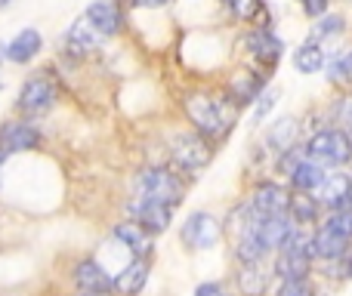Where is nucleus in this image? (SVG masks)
Wrapping results in <instances>:
<instances>
[{"mask_svg": "<svg viewBox=\"0 0 352 296\" xmlns=\"http://www.w3.org/2000/svg\"><path fill=\"white\" fill-rule=\"evenodd\" d=\"M188 124L195 127V133L204 136L207 142L226 139L235 130L238 109L232 105L229 96H210V93H188L182 99Z\"/></svg>", "mask_w": 352, "mask_h": 296, "instance_id": "f257e3e1", "label": "nucleus"}, {"mask_svg": "<svg viewBox=\"0 0 352 296\" xmlns=\"http://www.w3.org/2000/svg\"><path fill=\"white\" fill-rule=\"evenodd\" d=\"M306 157L322 163L324 170H343L352 163V136L340 127H322L303 142Z\"/></svg>", "mask_w": 352, "mask_h": 296, "instance_id": "f03ea898", "label": "nucleus"}, {"mask_svg": "<svg viewBox=\"0 0 352 296\" xmlns=\"http://www.w3.org/2000/svg\"><path fill=\"white\" fill-rule=\"evenodd\" d=\"M133 198L158 201V204H167L176 210L186 198V182L179 179V173L167 167H146L133 182Z\"/></svg>", "mask_w": 352, "mask_h": 296, "instance_id": "7ed1b4c3", "label": "nucleus"}, {"mask_svg": "<svg viewBox=\"0 0 352 296\" xmlns=\"http://www.w3.org/2000/svg\"><path fill=\"white\" fill-rule=\"evenodd\" d=\"M170 157H173L176 170H182L186 176H201L207 167H210L213 148L204 136H198L195 130H186V133H173Z\"/></svg>", "mask_w": 352, "mask_h": 296, "instance_id": "20e7f679", "label": "nucleus"}, {"mask_svg": "<svg viewBox=\"0 0 352 296\" xmlns=\"http://www.w3.org/2000/svg\"><path fill=\"white\" fill-rule=\"evenodd\" d=\"M219 238H223V223L207 210H192L186 216V223H182V231H179L182 247L195 250V253L217 247Z\"/></svg>", "mask_w": 352, "mask_h": 296, "instance_id": "39448f33", "label": "nucleus"}, {"mask_svg": "<svg viewBox=\"0 0 352 296\" xmlns=\"http://www.w3.org/2000/svg\"><path fill=\"white\" fill-rule=\"evenodd\" d=\"M244 204L250 207L260 216H275V213H287V204H291V188L281 185L275 179H260L250 194L244 198Z\"/></svg>", "mask_w": 352, "mask_h": 296, "instance_id": "423d86ee", "label": "nucleus"}, {"mask_svg": "<svg viewBox=\"0 0 352 296\" xmlns=\"http://www.w3.org/2000/svg\"><path fill=\"white\" fill-rule=\"evenodd\" d=\"M244 47H248L250 59H256V65H266L269 71L278 65L287 49L285 41H281L272 28H250V34L244 37Z\"/></svg>", "mask_w": 352, "mask_h": 296, "instance_id": "0eeeda50", "label": "nucleus"}, {"mask_svg": "<svg viewBox=\"0 0 352 296\" xmlns=\"http://www.w3.org/2000/svg\"><path fill=\"white\" fill-rule=\"evenodd\" d=\"M349 194H352V173H343V170H328L324 182L316 188V201L324 213L349 207Z\"/></svg>", "mask_w": 352, "mask_h": 296, "instance_id": "6e6552de", "label": "nucleus"}, {"mask_svg": "<svg viewBox=\"0 0 352 296\" xmlns=\"http://www.w3.org/2000/svg\"><path fill=\"white\" fill-rule=\"evenodd\" d=\"M127 210L133 213V223H140L148 235H161V231L170 229L173 223V207L167 204H158V201H142V198H133L127 204Z\"/></svg>", "mask_w": 352, "mask_h": 296, "instance_id": "1a4fd4ad", "label": "nucleus"}, {"mask_svg": "<svg viewBox=\"0 0 352 296\" xmlns=\"http://www.w3.org/2000/svg\"><path fill=\"white\" fill-rule=\"evenodd\" d=\"M56 102V84L50 78H31L19 90V109L28 115H41Z\"/></svg>", "mask_w": 352, "mask_h": 296, "instance_id": "9d476101", "label": "nucleus"}, {"mask_svg": "<svg viewBox=\"0 0 352 296\" xmlns=\"http://www.w3.org/2000/svg\"><path fill=\"white\" fill-rule=\"evenodd\" d=\"M316 260L303 250H278L272 262V275L278 281H294V278H312Z\"/></svg>", "mask_w": 352, "mask_h": 296, "instance_id": "9b49d317", "label": "nucleus"}, {"mask_svg": "<svg viewBox=\"0 0 352 296\" xmlns=\"http://www.w3.org/2000/svg\"><path fill=\"white\" fill-rule=\"evenodd\" d=\"M84 19L90 22V28L96 31L99 37H115L124 25L121 10H118V3H111V0H93V3L87 6Z\"/></svg>", "mask_w": 352, "mask_h": 296, "instance_id": "f8f14e48", "label": "nucleus"}, {"mask_svg": "<svg viewBox=\"0 0 352 296\" xmlns=\"http://www.w3.org/2000/svg\"><path fill=\"white\" fill-rule=\"evenodd\" d=\"M266 80H269V74H260V71L232 74V84H229L232 105H235V109H248V105H254L256 96L266 90Z\"/></svg>", "mask_w": 352, "mask_h": 296, "instance_id": "ddd939ff", "label": "nucleus"}, {"mask_svg": "<svg viewBox=\"0 0 352 296\" xmlns=\"http://www.w3.org/2000/svg\"><path fill=\"white\" fill-rule=\"evenodd\" d=\"M41 146V133L31 127L28 121H10L0 127V151L12 155V151H31Z\"/></svg>", "mask_w": 352, "mask_h": 296, "instance_id": "4468645a", "label": "nucleus"}, {"mask_svg": "<svg viewBox=\"0 0 352 296\" xmlns=\"http://www.w3.org/2000/svg\"><path fill=\"white\" fill-rule=\"evenodd\" d=\"M349 253V241L334 231H328L324 225L312 229V260L316 262H340Z\"/></svg>", "mask_w": 352, "mask_h": 296, "instance_id": "2eb2a0df", "label": "nucleus"}, {"mask_svg": "<svg viewBox=\"0 0 352 296\" xmlns=\"http://www.w3.org/2000/svg\"><path fill=\"white\" fill-rule=\"evenodd\" d=\"M74 284L84 293H109L115 287V278L109 275V269L99 260H84L74 269Z\"/></svg>", "mask_w": 352, "mask_h": 296, "instance_id": "dca6fc26", "label": "nucleus"}, {"mask_svg": "<svg viewBox=\"0 0 352 296\" xmlns=\"http://www.w3.org/2000/svg\"><path fill=\"white\" fill-rule=\"evenodd\" d=\"M235 287L241 296H266L272 287V266L256 262V266H238Z\"/></svg>", "mask_w": 352, "mask_h": 296, "instance_id": "f3484780", "label": "nucleus"}, {"mask_svg": "<svg viewBox=\"0 0 352 296\" xmlns=\"http://www.w3.org/2000/svg\"><path fill=\"white\" fill-rule=\"evenodd\" d=\"M232 19L238 25H250V28H272V12H269L266 0H226Z\"/></svg>", "mask_w": 352, "mask_h": 296, "instance_id": "a211bd4d", "label": "nucleus"}, {"mask_svg": "<svg viewBox=\"0 0 352 296\" xmlns=\"http://www.w3.org/2000/svg\"><path fill=\"white\" fill-rule=\"evenodd\" d=\"M300 146V124H297V117H278L275 124H269V130H266V148L269 151H275V157L278 155H285V151H291V148H297Z\"/></svg>", "mask_w": 352, "mask_h": 296, "instance_id": "6ab92c4d", "label": "nucleus"}, {"mask_svg": "<svg viewBox=\"0 0 352 296\" xmlns=\"http://www.w3.org/2000/svg\"><path fill=\"white\" fill-rule=\"evenodd\" d=\"M115 238L121 241V247L130 250L133 260H148V253H152V235H148L140 223H133V219L118 223L115 225Z\"/></svg>", "mask_w": 352, "mask_h": 296, "instance_id": "aec40b11", "label": "nucleus"}, {"mask_svg": "<svg viewBox=\"0 0 352 296\" xmlns=\"http://www.w3.org/2000/svg\"><path fill=\"white\" fill-rule=\"evenodd\" d=\"M232 256H235L238 266H256V262H266L269 256V247L263 244V238L256 231L244 229L241 235H235V244H232Z\"/></svg>", "mask_w": 352, "mask_h": 296, "instance_id": "412c9836", "label": "nucleus"}, {"mask_svg": "<svg viewBox=\"0 0 352 296\" xmlns=\"http://www.w3.org/2000/svg\"><path fill=\"white\" fill-rule=\"evenodd\" d=\"M99 41H102V37L90 28V22L78 19V22L65 31V53L74 56V59H84V56H90L93 49L99 47Z\"/></svg>", "mask_w": 352, "mask_h": 296, "instance_id": "4be33fe9", "label": "nucleus"}, {"mask_svg": "<svg viewBox=\"0 0 352 296\" xmlns=\"http://www.w3.org/2000/svg\"><path fill=\"white\" fill-rule=\"evenodd\" d=\"M324 176H328V170L322 163H316L312 157H303L297 163V170L287 176V188L291 192H303V194H316V188L324 182Z\"/></svg>", "mask_w": 352, "mask_h": 296, "instance_id": "5701e85b", "label": "nucleus"}, {"mask_svg": "<svg viewBox=\"0 0 352 296\" xmlns=\"http://www.w3.org/2000/svg\"><path fill=\"white\" fill-rule=\"evenodd\" d=\"M287 216L294 219V225H303V229H316L322 223L324 210L318 207L316 194H303V192H291V204H287Z\"/></svg>", "mask_w": 352, "mask_h": 296, "instance_id": "b1692460", "label": "nucleus"}, {"mask_svg": "<svg viewBox=\"0 0 352 296\" xmlns=\"http://www.w3.org/2000/svg\"><path fill=\"white\" fill-rule=\"evenodd\" d=\"M41 49H43L41 34H37L34 28H22L10 43H6V59L16 62V65H25V62H31Z\"/></svg>", "mask_w": 352, "mask_h": 296, "instance_id": "393cba45", "label": "nucleus"}, {"mask_svg": "<svg viewBox=\"0 0 352 296\" xmlns=\"http://www.w3.org/2000/svg\"><path fill=\"white\" fill-rule=\"evenodd\" d=\"M148 281V260H130L115 275V291L121 296H136Z\"/></svg>", "mask_w": 352, "mask_h": 296, "instance_id": "a878e982", "label": "nucleus"}, {"mask_svg": "<svg viewBox=\"0 0 352 296\" xmlns=\"http://www.w3.org/2000/svg\"><path fill=\"white\" fill-rule=\"evenodd\" d=\"M294 68H297L300 74H318L324 65H328V53H324L322 43L316 41H303L297 49H294Z\"/></svg>", "mask_w": 352, "mask_h": 296, "instance_id": "bb28decb", "label": "nucleus"}, {"mask_svg": "<svg viewBox=\"0 0 352 296\" xmlns=\"http://www.w3.org/2000/svg\"><path fill=\"white\" fill-rule=\"evenodd\" d=\"M343 31H346V19L340 12H328V16L316 19V25L309 31V41L322 43V41H331V37H340Z\"/></svg>", "mask_w": 352, "mask_h": 296, "instance_id": "cd10ccee", "label": "nucleus"}, {"mask_svg": "<svg viewBox=\"0 0 352 296\" xmlns=\"http://www.w3.org/2000/svg\"><path fill=\"white\" fill-rule=\"evenodd\" d=\"M328 231H334V235L346 238V241L352 244V207H343V210H331L322 216V223Z\"/></svg>", "mask_w": 352, "mask_h": 296, "instance_id": "c85d7f7f", "label": "nucleus"}, {"mask_svg": "<svg viewBox=\"0 0 352 296\" xmlns=\"http://www.w3.org/2000/svg\"><path fill=\"white\" fill-rule=\"evenodd\" d=\"M324 68H328V80H334V84H352V47L337 53Z\"/></svg>", "mask_w": 352, "mask_h": 296, "instance_id": "c756f323", "label": "nucleus"}, {"mask_svg": "<svg viewBox=\"0 0 352 296\" xmlns=\"http://www.w3.org/2000/svg\"><path fill=\"white\" fill-rule=\"evenodd\" d=\"M275 296H316V284L312 278H294V281H278L275 284Z\"/></svg>", "mask_w": 352, "mask_h": 296, "instance_id": "7c9ffc66", "label": "nucleus"}, {"mask_svg": "<svg viewBox=\"0 0 352 296\" xmlns=\"http://www.w3.org/2000/svg\"><path fill=\"white\" fill-rule=\"evenodd\" d=\"M275 102H278V90L275 87H266V90L256 96L254 109H250V117H254V124H263L269 117V111L275 109Z\"/></svg>", "mask_w": 352, "mask_h": 296, "instance_id": "2f4dec72", "label": "nucleus"}, {"mask_svg": "<svg viewBox=\"0 0 352 296\" xmlns=\"http://www.w3.org/2000/svg\"><path fill=\"white\" fill-rule=\"evenodd\" d=\"M331 117H334V124L340 130H346L352 133V93H343L340 99L334 102V111H331Z\"/></svg>", "mask_w": 352, "mask_h": 296, "instance_id": "473e14b6", "label": "nucleus"}, {"mask_svg": "<svg viewBox=\"0 0 352 296\" xmlns=\"http://www.w3.org/2000/svg\"><path fill=\"white\" fill-rule=\"evenodd\" d=\"M306 157V148L303 146H297V148H291V151H285V155H278V161H275V173H281L287 179V176L297 170V163Z\"/></svg>", "mask_w": 352, "mask_h": 296, "instance_id": "72a5a7b5", "label": "nucleus"}, {"mask_svg": "<svg viewBox=\"0 0 352 296\" xmlns=\"http://www.w3.org/2000/svg\"><path fill=\"white\" fill-rule=\"evenodd\" d=\"M300 3H303V12L309 19H322L331 12V0H300Z\"/></svg>", "mask_w": 352, "mask_h": 296, "instance_id": "f704fd0d", "label": "nucleus"}, {"mask_svg": "<svg viewBox=\"0 0 352 296\" xmlns=\"http://www.w3.org/2000/svg\"><path fill=\"white\" fill-rule=\"evenodd\" d=\"M195 296H232L226 291V284H219V281H204V284L195 287Z\"/></svg>", "mask_w": 352, "mask_h": 296, "instance_id": "c9c22d12", "label": "nucleus"}, {"mask_svg": "<svg viewBox=\"0 0 352 296\" xmlns=\"http://www.w3.org/2000/svg\"><path fill=\"white\" fill-rule=\"evenodd\" d=\"M343 278L352 281V247H349V253L343 256Z\"/></svg>", "mask_w": 352, "mask_h": 296, "instance_id": "e433bc0d", "label": "nucleus"}, {"mask_svg": "<svg viewBox=\"0 0 352 296\" xmlns=\"http://www.w3.org/2000/svg\"><path fill=\"white\" fill-rule=\"evenodd\" d=\"M133 3L136 6H152L155 10V6H164V3H170V0H133Z\"/></svg>", "mask_w": 352, "mask_h": 296, "instance_id": "4c0bfd02", "label": "nucleus"}, {"mask_svg": "<svg viewBox=\"0 0 352 296\" xmlns=\"http://www.w3.org/2000/svg\"><path fill=\"white\" fill-rule=\"evenodd\" d=\"M84 296H109V293H84Z\"/></svg>", "mask_w": 352, "mask_h": 296, "instance_id": "58836bf2", "label": "nucleus"}, {"mask_svg": "<svg viewBox=\"0 0 352 296\" xmlns=\"http://www.w3.org/2000/svg\"><path fill=\"white\" fill-rule=\"evenodd\" d=\"M3 157H6V155H3V151H0V163H3Z\"/></svg>", "mask_w": 352, "mask_h": 296, "instance_id": "ea45409f", "label": "nucleus"}, {"mask_svg": "<svg viewBox=\"0 0 352 296\" xmlns=\"http://www.w3.org/2000/svg\"><path fill=\"white\" fill-rule=\"evenodd\" d=\"M349 207H352V194H349Z\"/></svg>", "mask_w": 352, "mask_h": 296, "instance_id": "a19ab883", "label": "nucleus"}]
</instances>
